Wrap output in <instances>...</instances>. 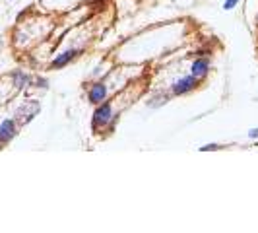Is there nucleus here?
I'll use <instances>...</instances> for the list:
<instances>
[{"label": "nucleus", "mask_w": 258, "mask_h": 233, "mask_svg": "<svg viewBox=\"0 0 258 233\" xmlns=\"http://www.w3.org/2000/svg\"><path fill=\"white\" fill-rule=\"evenodd\" d=\"M39 111H41V105L37 101H26V103L18 109V121L20 123H29Z\"/></svg>", "instance_id": "nucleus-5"}, {"label": "nucleus", "mask_w": 258, "mask_h": 233, "mask_svg": "<svg viewBox=\"0 0 258 233\" xmlns=\"http://www.w3.org/2000/svg\"><path fill=\"white\" fill-rule=\"evenodd\" d=\"M190 74L198 78L200 82L210 74V61H208L206 56H198V59L194 61L192 66H190Z\"/></svg>", "instance_id": "nucleus-6"}, {"label": "nucleus", "mask_w": 258, "mask_h": 233, "mask_svg": "<svg viewBox=\"0 0 258 233\" xmlns=\"http://www.w3.org/2000/svg\"><path fill=\"white\" fill-rule=\"evenodd\" d=\"M39 88H43V90H47V80H43V78H39L37 80Z\"/></svg>", "instance_id": "nucleus-12"}, {"label": "nucleus", "mask_w": 258, "mask_h": 233, "mask_svg": "<svg viewBox=\"0 0 258 233\" xmlns=\"http://www.w3.org/2000/svg\"><path fill=\"white\" fill-rule=\"evenodd\" d=\"M202 152H210V150H220V146L218 144H208V146H204V148H200Z\"/></svg>", "instance_id": "nucleus-11"}, {"label": "nucleus", "mask_w": 258, "mask_h": 233, "mask_svg": "<svg viewBox=\"0 0 258 233\" xmlns=\"http://www.w3.org/2000/svg\"><path fill=\"white\" fill-rule=\"evenodd\" d=\"M237 4H239V0H225L223 2V10H233Z\"/></svg>", "instance_id": "nucleus-10"}, {"label": "nucleus", "mask_w": 258, "mask_h": 233, "mask_svg": "<svg viewBox=\"0 0 258 233\" xmlns=\"http://www.w3.org/2000/svg\"><path fill=\"white\" fill-rule=\"evenodd\" d=\"M88 97H90V103H93V105H99L101 101H105V97H107V88H105L103 82H95L90 88V91H88Z\"/></svg>", "instance_id": "nucleus-7"}, {"label": "nucleus", "mask_w": 258, "mask_h": 233, "mask_svg": "<svg viewBox=\"0 0 258 233\" xmlns=\"http://www.w3.org/2000/svg\"><path fill=\"white\" fill-rule=\"evenodd\" d=\"M93 2H103V0H93Z\"/></svg>", "instance_id": "nucleus-14"}, {"label": "nucleus", "mask_w": 258, "mask_h": 233, "mask_svg": "<svg viewBox=\"0 0 258 233\" xmlns=\"http://www.w3.org/2000/svg\"><path fill=\"white\" fill-rule=\"evenodd\" d=\"M80 49H68V51L60 52V54H56L54 59H52L51 63V68H54V70H60V68H64V66H68L74 59H76L78 54H80Z\"/></svg>", "instance_id": "nucleus-4"}, {"label": "nucleus", "mask_w": 258, "mask_h": 233, "mask_svg": "<svg viewBox=\"0 0 258 233\" xmlns=\"http://www.w3.org/2000/svg\"><path fill=\"white\" fill-rule=\"evenodd\" d=\"M12 82H14V86H16L18 90H22V88L29 86L31 78L27 76L26 72H22V70H14V72H12Z\"/></svg>", "instance_id": "nucleus-8"}, {"label": "nucleus", "mask_w": 258, "mask_h": 233, "mask_svg": "<svg viewBox=\"0 0 258 233\" xmlns=\"http://www.w3.org/2000/svg\"><path fill=\"white\" fill-rule=\"evenodd\" d=\"M16 134H18V125H16V121H14V119H4V121L0 123V146L12 142L14 138H16Z\"/></svg>", "instance_id": "nucleus-3"}, {"label": "nucleus", "mask_w": 258, "mask_h": 233, "mask_svg": "<svg viewBox=\"0 0 258 233\" xmlns=\"http://www.w3.org/2000/svg\"><path fill=\"white\" fill-rule=\"evenodd\" d=\"M111 116H113V103L111 101H101L99 105H95L93 119H91V129L95 130V132L107 129Z\"/></svg>", "instance_id": "nucleus-1"}, {"label": "nucleus", "mask_w": 258, "mask_h": 233, "mask_svg": "<svg viewBox=\"0 0 258 233\" xmlns=\"http://www.w3.org/2000/svg\"><path fill=\"white\" fill-rule=\"evenodd\" d=\"M169 101V95L167 93H159V95H154L150 101H148V107H152V109H157V107H161V105H165Z\"/></svg>", "instance_id": "nucleus-9"}, {"label": "nucleus", "mask_w": 258, "mask_h": 233, "mask_svg": "<svg viewBox=\"0 0 258 233\" xmlns=\"http://www.w3.org/2000/svg\"><path fill=\"white\" fill-rule=\"evenodd\" d=\"M248 136H250V138H258V129H250V130H248Z\"/></svg>", "instance_id": "nucleus-13"}, {"label": "nucleus", "mask_w": 258, "mask_h": 233, "mask_svg": "<svg viewBox=\"0 0 258 233\" xmlns=\"http://www.w3.org/2000/svg\"><path fill=\"white\" fill-rule=\"evenodd\" d=\"M200 86V80L192 74H188V76H182L181 80H175L173 82V86H171V93L173 95H186V93H190L194 91L196 88Z\"/></svg>", "instance_id": "nucleus-2"}]
</instances>
